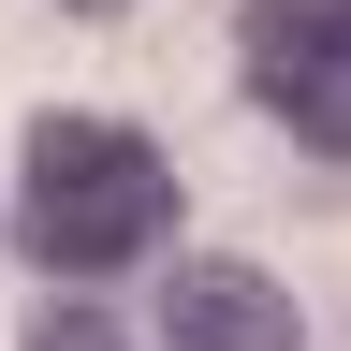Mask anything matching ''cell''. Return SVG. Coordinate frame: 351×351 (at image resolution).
I'll return each mask as SVG.
<instances>
[{"label": "cell", "mask_w": 351, "mask_h": 351, "mask_svg": "<svg viewBox=\"0 0 351 351\" xmlns=\"http://www.w3.org/2000/svg\"><path fill=\"white\" fill-rule=\"evenodd\" d=\"M15 234H29V263H59V278H117V263H147L176 234V161L147 132H117V117H29V147H15Z\"/></svg>", "instance_id": "6da1fadb"}, {"label": "cell", "mask_w": 351, "mask_h": 351, "mask_svg": "<svg viewBox=\"0 0 351 351\" xmlns=\"http://www.w3.org/2000/svg\"><path fill=\"white\" fill-rule=\"evenodd\" d=\"M249 88L307 147H351V0H249Z\"/></svg>", "instance_id": "7a4b0ae2"}, {"label": "cell", "mask_w": 351, "mask_h": 351, "mask_svg": "<svg viewBox=\"0 0 351 351\" xmlns=\"http://www.w3.org/2000/svg\"><path fill=\"white\" fill-rule=\"evenodd\" d=\"M161 337L176 351H293V293L249 263H176L161 278Z\"/></svg>", "instance_id": "3957f363"}, {"label": "cell", "mask_w": 351, "mask_h": 351, "mask_svg": "<svg viewBox=\"0 0 351 351\" xmlns=\"http://www.w3.org/2000/svg\"><path fill=\"white\" fill-rule=\"evenodd\" d=\"M29 351H132V337H117V322H44Z\"/></svg>", "instance_id": "277c9868"}, {"label": "cell", "mask_w": 351, "mask_h": 351, "mask_svg": "<svg viewBox=\"0 0 351 351\" xmlns=\"http://www.w3.org/2000/svg\"><path fill=\"white\" fill-rule=\"evenodd\" d=\"M73 15H117V0H73Z\"/></svg>", "instance_id": "5b68a950"}]
</instances>
